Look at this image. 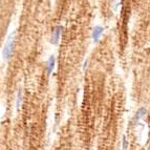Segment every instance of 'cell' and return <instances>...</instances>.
Instances as JSON below:
<instances>
[{
	"label": "cell",
	"instance_id": "cell-3",
	"mask_svg": "<svg viewBox=\"0 0 150 150\" xmlns=\"http://www.w3.org/2000/svg\"><path fill=\"white\" fill-rule=\"evenodd\" d=\"M103 30H104V28H103L102 26H99V25H97V26H95V28H93L91 36H93V41H95V42H98V41H99L101 35H102Z\"/></svg>",
	"mask_w": 150,
	"mask_h": 150
},
{
	"label": "cell",
	"instance_id": "cell-2",
	"mask_svg": "<svg viewBox=\"0 0 150 150\" xmlns=\"http://www.w3.org/2000/svg\"><path fill=\"white\" fill-rule=\"evenodd\" d=\"M61 33H62V26H61V25H57V26L54 28L53 33H52L50 43H53V44H58L59 39H60Z\"/></svg>",
	"mask_w": 150,
	"mask_h": 150
},
{
	"label": "cell",
	"instance_id": "cell-1",
	"mask_svg": "<svg viewBox=\"0 0 150 150\" xmlns=\"http://www.w3.org/2000/svg\"><path fill=\"white\" fill-rule=\"evenodd\" d=\"M14 47H15V34L13 33L12 35L8 36V41L5 43L4 48H3V50H2L3 58H4L5 60H8V59L11 58L13 52H14Z\"/></svg>",
	"mask_w": 150,
	"mask_h": 150
},
{
	"label": "cell",
	"instance_id": "cell-6",
	"mask_svg": "<svg viewBox=\"0 0 150 150\" xmlns=\"http://www.w3.org/2000/svg\"><path fill=\"white\" fill-rule=\"evenodd\" d=\"M119 4H120V0H110V6L113 11L118 10Z\"/></svg>",
	"mask_w": 150,
	"mask_h": 150
},
{
	"label": "cell",
	"instance_id": "cell-5",
	"mask_svg": "<svg viewBox=\"0 0 150 150\" xmlns=\"http://www.w3.org/2000/svg\"><path fill=\"white\" fill-rule=\"evenodd\" d=\"M146 112H147V109H146L145 107H141L140 109L137 111V113H135V117H134V120L135 121H139L140 119H142L144 115H146Z\"/></svg>",
	"mask_w": 150,
	"mask_h": 150
},
{
	"label": "cell",
	"instance_id": "cell-7",
	"mask_svg": "<svg viewBox=\"0 0 150 150\" xmlns=\"http://www.w3.org/2000/svg\"><path fill=\"white\" fill-rule=\"evenodd\" d=\"M21 102H22V90H19V93H18V99H17V108L19 109L21 105Z\"/></svg>",
	"mask_w": 150,
	"mask_h": 150
},
{
	"label": "cell",
	"instance_id": "cell-8",
	"mask_svg": "<svg viewBox=\"0 0 150 150\" xmlns=\"http://www.w3.org/2000/svg\"><path fill=\"white\" fill-rule=\"evenodd\" d=\"M127 140H126V137H123V149H126L127 148Z\"/></svg>",
	"mask_w": 150,
	"mask_h": 150
},
{
	"label": "cell",
	"instance_id": "cell-4",
	"mask_svg": "<svg viewBox=\"0 0 150 150\" xmlns=\"http://www.w3.org/2000/svg\"><path fill=\"white\" fill-rule=\"evenodd\" d=\"M55 63H56V59L54 56H50V59L47 61V64H46V68H47V74L50 75L53 73L54 68H55Z\"/></svg>",
	"mask_w": 150,
	"mask_h": 150
}]
</instances>
